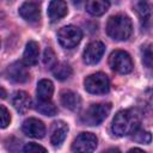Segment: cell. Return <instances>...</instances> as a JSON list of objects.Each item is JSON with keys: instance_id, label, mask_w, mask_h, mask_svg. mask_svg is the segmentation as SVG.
Here are the masks:
<instances>
[{"instance_id": "21", "label": "cell", "mask_w": 153, "mask_h": 153, "mask_svg": "<svg viewBox=\"0 0 153 153\" xmlns=\"http://www.w3.org/2000/svg\"><path fill=\"white\" fill-rule=\"evenodd\" d=\"M135 10L140 17V20H141V24L142 25H146L149 20V17H151V6L148 2H145V1H139L135 4Z\"/></svg>"}, {"instance_id": "8", "label": "cell", "mask_w": 153, "mask_h": 153, "mask_svg": "<svg viewBox=\"0 0 153 153\" xmlns=\"http://www.w3.org/2000/svg\"><path fill=\"white\" fill-rule=\"evenodd\" d=\"M105 51V45L103 42L100 41H93L91 42L86 49L84 50V54H82V59H84V62L87 63V65H96L100 61L103 54Z\"/></svg>"}, {"instance_id": "10", "label": "cell", "mask_w": 153, "mask_h": 153, "mask_svg": "<svg viewBox=\"0 0 153 153\" xmlns=\"http://www.w3.org/2000/svg\"><path fill=\"white\" fill-rule=\"evenodd\" d=\"M6 75L10 80L14 82H25L29 80V71L27 68L19 61L11 63L6 69Z\"/></svg>"}, {"instance_id": "23", "label": "cell", "mask_w": 153, "mask_h": 153, "mask_svg": "<svg viewBox=\"0 0 153 153\" xmlns=\"http://www.w3.org/2000/svg\"><path fill=\"white\" fill-rule=\"evenodd\" d=\"M133 140L136 141V142H139V143H149L152 141V135H151L149 131L137 129L133 134Z\"/></svg>"}, {"instance_id": "25", "label": "cell", "mask_w": 153, "mask_h": 153, "mask_svg": "<svg viewBox=\"0 0 153 153\" xmlns=\"http://www.w3.org/2000/svg\"><path fill=\"white\" fill-rule=\"evenodd\" d=\"M23 151H24V153H48V151L43 146H41L38 143H35V142L25 143Z\"/></svg>"}, {"instance_id": "11", "label": "cell", "mask_w": 153, "mask_h": 153, "mask_svg": "<svg viewBox=\"0 0 153 153\" xmlns=\"http://www.w3.org/2000/svg\"><path fill=\"white\" fill-rule=\"evenodd\" d=\"M19 14L23 19L29 23H36L41 17L39 5L37 2L26 1L19 7Z\"/></svg>"}, {"instance_id": "29", "label": "cell", "mask_w": 153, "mask_h": 153, "mask_svg": "<svg viewBox=\"0 0 153 153\" xmlns=\"http://www.w3.org/2000/svg\"><path fill=\"white\" fill-rule=\"evenodd\" d=\"M0 90H1V98H5V97H6V92H5V90H4L2 87H1Z\"/></svg>"}, {"instance_id": "24", "label": "cell", "mask_w": 153, "mask_h": 153, "mask_svg": "<svg viewBox=\"0 0 153 153\" xmlns=\"http://www.w3.org/2000/svg\"><path fill=\"white\" fill-rule=\"evenodd\" d=\"M43 63L48 67H54L56 65V55L54 53V50L51 48H47L44 50V55H43Z\"/></svg>"}, {"instance_id": "13", "label": "cell", "mask_w": 153, "mask_h": 153, "mask_svg": "<svg viewBox=\"0 0 153 153\" xmlns=\"http://www.w3.org/2000/svg\"><path fill=\"white\" fill-rule=\"evenodd\" d=\"M11 102H12V105L14 106V109L18 112H20V114L26 112L30 109V106H31V98L24 91H17V92H14L12 94Z\"/></svg>"}, {"instance_id": "20", "label": "cell", "mask_w": 153, "mask_h": 153, "mask_svg": "<svg viewBox=\"0 0 153 153\" xmlns=\"http://www.w3.org/2000/svg\"><path fill=\"white\" fill-rule=\"evenodd\" d=\"M35 109L39 114L45 115V116H54L57 112L56 106L50 100H41V99H37L35 102Z\"/></svg>"}, {"instance_id": "16", "label": "cell", "mask_w": 153, "mask_h": 153, "mask_svg": "<svg viewBox=\"0 0 153 153\" xmlns=\"http://www.w3.org/2000/svg\"><path fill=\"white\" fill-rule=\"evenodd\" d=\"M38 56H39V45L35 41H30L24 50L23 54V60L27 66H33L38 62Z\"/></svg>"}, {"instance_id": "12", "label": "cell", "mask_w": 153, "mask_h": 153, "mask_svg": "<svg viewBox=\"0 0 153 153\" xmlns=\"http://www.w3.org/2000/svg\"><path fill=\"white\" fill-rule=\"evenodd\" d=\"M68 133V126L63 121H56L53 123L50 129V142L53 146H60Z\"/></svg>"}, {"instance_id": "26", "label": "cell", "mask_w": 153, "mask_h": 153, "mask_svg": "<svg viewBox=\"0 0 153 153\" xmlns=\"http://www.w3.org/2000/svg\"><path fill=\"white\" fill-rule=\"evenodd\" d=\"M0 110H1V128H6L10 122H11V115L10 111L6 109L5 105H0Z\"/></svg>"}, {"instance_id": "2", "label": "cell", "mask_w": 153, "mask_h": 153, "mask_svg": "<svg viewBox=\"0 0 153 153\" xmlns=\"http://www.w3.org/2000/svg\"><path fill=\"white\" fill-rule=\"evenodd\" d=\"M133 24L129 17L124 14L111 16L106 23V33L116 41H126L130 37Z\"/></svg>"}, {"instance_id": "15", "label": "cell", "mask_w": 153, "mask_h": 153, "mask_svg": "<svg viewBox=\"0 0 153 153\" xmlns=\"http://www.w3.org/2000/svg\"><path fill=\"white\" fill-rule=\"evenodd\" d=\"M60 100L65 108H67L72 111H78L81 106V99H80L79 94H76L73 91H68V90L62 91L60 94Z\"/></svg>"}, {"instance_id": "19", "label": "cell", "mask_w": 153, "mask_h": 153, "mask_svg": "<svg viewBox=\"0 0 153 153\" xmlns=\"http://www.w3.org/2000/svg\"><path fill=\"white\" fill-rule=\"evenodd\" d=\"M72 67L66 62H59L53 67V74L57 80H66L72 75Z\"/></svg>"}, {"instance_id": "5", "label": "cell", "mask_w": 153, "mask_h": 153, "mask_svg": "<svg viewBox=\"0 0 153 153\" xmlns=\"http://www.w3.org/2000/svg\"><path fill=\"white\" fill-rule=\"evenodd\" d=\"M109 66L120 74H128L133 71V61L130 55L123 50H115L109 56Z\"/></svg>"}, {"instance_id": "27", "label": "cell", "mask_w": 153, "mask_h": 153, "mask_svg": "<svg viewBox=\"0 0 153 153\" xmlns=\"http://www.w3.org/2000/svg\"><path fill=\"white\" fill-rule=\"evenodd\" d=\"M102 153H121V152H120V149H117V148H108L106 151H104V152H102Z\"/></svg>"}, {"instance_id": "1", "label": "cell", "mask_w": 153, "mask_h": 153, "mask_svg": "<svg viewBox=\"0 0 153 153\" xmlns=\"http://www.w3.org/2000/svg\"><path fill=\"white\" fill-rule=\"evenodd\" d=\"M141 123V117L137 111L133 109H126L118 111L111 124V130L117 136H127L134 134Z\"/></svg>"}, {"instance_id": "4", "label": "cell", "mask_w": 153, "mask_h": 153, "mask_svg": "<svg viewBox=\"0 0 153 153\" xmlns=\"http://www.w3.org/2000/svg\"><path fill=\"white\" fill-rule=\"evenodd\" d=\"M85 90L92 94H105L110 90V80L106 74L98 72L86 76L84 80Z\"/></svg>"}, {"instance_id": "22", "label": "cell", "mask_w": 153, "mask_h": 153, "mask_svg": "<svg viewBox=\"0 0 153 153\" xmlns=\"http://www.w3.org/2000/svg\"><path fill=\"white\" fill-rule=\"evenodd\" d=\"M141 57H142V63L147 68L153 69V43H148L142 47Z\"/></svg>"}, {"instance_id": "14", "label": "cell", "mask_w": 153, "mask_h": 153, "mask_svg": "<svg viewBox=\"0 0 153 153\" xmlns=\"http://www.w3.org/2000/svg\"><path fill=\"white\" fill-rule=\"evenodd\" d=\"M68 12L67 4L61 0H55L49 2L48 6V16L51 22H57L61 18H63Z\"/></svg>"}, {"instance_id": "7", "label": "cell", "mask_w": 153, "mask_h": 153, "mask_svg": "<svg viewBox=\"0 0 153 153\" xmlns=\"http://www.w3.org/2000/svg\"><path fill=\"white\" fill-rule=\"evenodd\" d=\"M97 137L92 133H81L79 134L72 143L73 153H93L97 147Z\"/></svg>"}, {"instance_id": "17", "label": "cell", "mask_w": 153, "mask_h": 153, "mask_svg": "<svg viewBox=\"0 0 153 153\" xmlns=\"http://www.w3.org/2000/svg\"><path fill=\"white\" fill-rule=\"evenodd\" d=\"M37 99L41 100H50L54 93V85L48 79H42L37 84Z\"/></svg>"}, {"instance_id": "6", "label": "cell", "mask_w": 153, "mask_h": 153, "mask_svg": "<svg viewBox=\"0 0 153 153\" xmlns=\"http://www.w3.org/2000/svg\"><path fill=\"white\" fill-rule=\"evenodd\" d=\"M57 38H59L60 44H61L63 48L72 49V48H74L75 45H78L79 42L81 41V38H82V32H81V30H80L78 26L67 25V26H63V27H61V29L59 30V32H57Z\"/></svg>"}, {"instance_id": "18", "label": "cell", "mask_w": 153, "mask_h": 153, "mask_svg": "<svg viewBox=\"0 0 153 153\" xmlns=\"http://www.w3.org/2000/svg\"><path fill=\"white\" fill-rule=\"evenodd\" d=\"M86 11L92 14V16H102L104 14L109 7H110V2L105 1V0H91L86 2Z\"/></svg>"}, {"instance_id": "9", "label": "cell", "mask_w": 153, "mask_h": 153, "mask_svg": "<svg viewBox=\"0 0 153 153\" xmlns=\"http://www.w3.org/2000/svg\"><path fill=\"white\" fill-rule=\"evenodd\" d=\"M22 129L25 135L33 137V139H42L45 135V126L43 124L42 121L33 118V117L25 120L23 122Z\"/></svg>"}, {"instance_id": "28", "label": "cell", "mask_w": 153, "mask_h": 153, "mask_svg": "<svg viewBox=\"0 0 153 153\" xmlns=\"http://www.w3.org/2000/svg\"><path fill=\"white\" fill-rule=\"evenodd\" d=\"M128 153H146V152L140 149V148H131V149L128 151Z\"/></svg>"}, {"instance_id": "3", "label": "cell", "mask_w": 153, "mask_h": 153, "mask_svg": "<svg viewBox=\"0 0 153 153\" xmlns=\"http://www.w3.org/2000/svg\"><path fill=\"white\" fill-rule=\"evenodd\" d=\"M111 104L102 103V104H92L88 106L80 117V121L87 126H98L110 114Z\"/></svg>"}]
</instances>
